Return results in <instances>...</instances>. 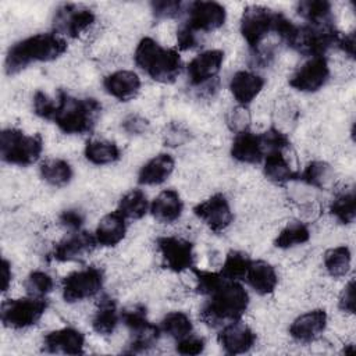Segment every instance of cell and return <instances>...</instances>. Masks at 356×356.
Wrapping results in <instances>:
<instances>
[{
	"label": "cell",
	"mask_w": 356,
	"mask_h": 356,
	"mask_svg": "<svg viewBox=\"0 0 356 356\" xmlns=\"http://www.w3.org/2000/svg\"><path fill=\"white\" fill-rule=\"evenodd\" d=\"M65 50V39L56 32L36 33L14 43L8 49L4 60V70L8 75H14L32 63L53 61L63 56Z\"/></svg>",
	"instance_id": "obj_1"
},
{
	"label": "cell",
	"mask_w": 356,
	"mask_h": 356,
	"mask_svg": "<svg viewBox=\"0 0 356 356\" xmlns=\"http://www.w3.org/2000/svg\"><path fill=\"white\" fill-rule=\"evenodd\" d=\"M209 296L200 318L211 327L241 320L249 306V293L238 281L224 280Z\"/></svg>",
	"instance_id": "obj_2"
},
{
	"label": "cell",
	"mask_w": 356,
	"mask_h": 356,
	"mask_svg": "<svg viewBox=\"0 0 356 356\" xmlns=\"http://www.w3.org/2000/svg\"><path fill=\"white\" fill-rule=\"evenodd\" d=\"M135 64L153 81L172 83L182 70V60L175 49H164L154 39H140L134 54Z\"/></svg>",
	"instance_id": "obj_3"
},
{
	"label": "cell",
	"mask_w": 356,
	"mask_h": 356,
	"mask_svg": "<svg viewBox=\"0 0 356 356\" xmlns=\"http://www.w3.org/2000/svg\"><path fill=\"white\" fill-rule=\"evenodd\" d=\"M100 110L102 106L96 99H78L64 90H58L53 121L64 134L81 135L92 131Z\"/></svg>",
	"instance_id": "obj_4"
},
{
	"label": "cell",
	"mask_w": 356,
	"mask_h": 356,
	"mask_svg": "<svg viewBox=\"0 0 356 356\" xmlns=\"http://www.w3.org/2000/svg\"><path fill=\"white\" fill-rule=\"evenodd\" d=\"M43 150L42 136L26 135L18 128H6L0 134V156L15 165H29L39 160Z\"/></svg>",
	"instance_id": "obj_5"
},
{
	"label": "cell",
	"mask_w": 356,
	"mask_h": 356,
	"mask_svg": "<svg viewBox=\"0 0 356 356\" xmlns=\"http://www.w3.org/2000/svg\"><path fill=\"white\" fill-rule=\"evenodd\" d=\"M339 32L334 24L327 25H305L298 26L296 33L291 42V47L309 57L324 56L327 50L337 46Z\"/></svg>",
	"instance_id": "obj_6"
},
{
	"label": "cell",
	"mask_w": 356,
	"mask_h": 356,
	"mask_svg": "<svg viewBox=\"0 0 356 356\" xmlns=\"http://www.w3.org/2000/svg\"><path fill=\"white\" fill-rule=\"evenodd\" d=\"M47 309L44 298L7 299L1 305V321L6 327L22 330L36 324Z\"/></svg>",
	"instance_id": "obj_7"
},
{
	"label": "cell",
	"mask_w": 356,
	"mask_h": 356,
	"mask_svg": "<svg viewBox=\"0 0 356 356\" xmlns=\"http://www.w3.org/2000/svg\"><path fill=\"white\" fill-rule=\"evenodd\" d=\"M275 11L263 6H248L241 17V33L252 51L260 49L261 42L273 32Z\"/></svg>",
	"instance_id": "obj_8"
},
{
	"label": "cell",
	"mask_w": 356,
	"mask_h": 356,
	"mask_svg": "<svg viewBox=\"0 0 356 356\" xmlns=\"http://www.w3.org/2000/svg\"><path fill=\"white\" fill-rule=\"evenodd\" d=\"M103 273L97 267L72 271L63 280V298L68 303L95 296L103 286Z\"/></svg>",
	"instance_id": "obj_9"
},
{
	"label": "cell",
	"mask_w": 356,
	"mask_h": 356,
	"mask_svg": "<svg viewBox=\"0 0 356 356\" xmlns=\"http://www.w3.org/2000/svg\"><path fill=\"white\" fill-rule=\"evenodd\" d=\"M93 22L95 14L92 13V10L76 4L60 6L53 17L54 32L60 36L68 38H76Z\"/></svg>",
	"instance_id": "obj_10"
},
{
	"label": "cell",
	"mask_w": 356,
	"mask_h": 356,
	"mask_svg": "<svg viewBox=\"0 0 356 356\" xmlns=\"http://www.w3.org/2000/svg\"><path fill=\"white\" fill-rule=\"evenodd\" d=\"M157 249L161 256L163 266L174 273H182L193 267V245L192 242L178 236H160Z\"/></svg>",
	"instance_id": "obj_11"
},
{
	"label": "cell",
	"mask_w": 356,
	"mask_h": 356,
	"mask_svg": "<svg viewBox=\"0 0 356 356\" xmlns=\"http://www.w3.org/2000/svg\"><path fill=\"white\" fill-rule=\"evenodd\" d=\"M186 25L193 32H211L221 28L227 18V11L217 1H193L186 10Z\"/></svg>",
	"instance_id": "obj_12"
},
{
	"label": "cell",
	"mask_w": 356,
	"mask_h": 356,
	"mask_svg": "<svg viewBox=\"0 0 356 356\" xmlns=\"http://www.w3.org/2000/svg\"><path fill=\"white\" fill-rule=\"evenodd\" d=\"M330 78L328 61L324 56L310 57L291 76L289 85L299 92H316L321 89Z\"/></svg>",
	"instance_id": "obj_13"
},
{
	"label": "cell",
	"mask_w": 356,
	"mask_h": 356,
	"mask_svg": "<svg viewBox=\"0 0 356 356\" xmlns=\"http://www.w3.org/2000/svg\"><path fill=\"white\" fill-rule=\"evenodd\" d=\"M195 216L213 232L224 231L234 218L231 206L222 193H216L193 207Z\"/></svg>",
	"instance_id": "obj_14"
},
{
	"label": "cell",
	"mask_w": 356,
	"mask_h": 356,
	"mask_svg": "<svg viewBox=\"0 0 356 356\" xmlns=\"http://www.w3.org/2000/svg\"><path fill=\"white\" fill-rule=\"evenodd\" d=\"M97 245L96 236L88 231H74L60 241L51 250L50 256L56 261L78 260L89 254Z\"/></svg>",
	"instance_id": "obj_15"
},
{
	"label": "cell",
	"mask_w": 356,
	"mask_h": 356,
	"mask_svg": "<svg viewBox=\"0 0 356 356\" xmlns=\"http://www.w3.org/2000/svg\"><path fill=\"white\" fill-rule=\"evenodd\" d=\"M218 342L225 353L241 355L249 352L254 346L256 334L248 324L235 320L222 327L218 334Z\"/></svg>",
	"instance_id": "obj_16"
},
{
	"label": "cell",
	"mask_w": 356,
	"mask_h": 356,
	"mask_svg": "<svg viewBox=\"0 0 356 356\" xmlns=\"http://www.w3.org/2000/svg\"><path fill=\"white\" fill-rule=\"evenodd\" d=\"M327 312L324 309H313L298 316L289 325L291 337L300 343L316 341L327 327Z\"/></svg>",
	"instance_id": "obj_17"
},
{
	"label": "cell",
	"mask_w": 356,
	"mask_h": 356,
	"mask_svg": "<svg viewBox=\"0 0 356 356\" xmlns=\"http://www.w3.org/2000/svg\"><path fill=\"white\" fill-rule=\"evenodd\" d=\"M224 61V51L211 49L202 51L186 67L189 82L195 86H200L213 79L221 70Z\"/></svg>",
	"instance_id": "obj_18"
},
{
	"label": "cell",
	"mask_w": 356,
	"mask_h": 356,
	"mask_svg": "<svg viewBox=\"0 0 356 356\" xmlns=\"http://www.w3.org/2000/svg\"><path fill=\"white\" fill-rule=\"evenodd\" d=\"M85 346L83 334L72 327L54 330L44 335L43 349L49 353L82 355Z\"/></svg>",
	"instance_id": "obj_19"
},
{
	"label": "cell",
	"mask_w": 356,
	"mask_h": 356,
	"mask_svg": "<svg viewBox=\"0 0 356 356\" xmlns=\"http://www.w3.org/2000/svg\"><path fill=\"white\" fill-rule=\"evenodd\" d=\"M104 90L120 102H129L140 90V78L131 70H118L103 79Z\"/></svg>",
	"instance_id": "obj_20"
},
{
	"label": "cell",
	"mask_w": 356,
	"mask_h": 356,
	"mask_svg": "<svg viewBox=\"0 0 356 356\" xmlns=\"http://www.w3.org/2000/svg\"><path fill=\"white\" fill-rule=\"evenodd\" d=\"M231 156L246 164H254L264 159V152L259 135L250 132L249 129L235 134L231 143Z\"/></svg>",
	"instance_id": "obj_21"
},
{
	"label": "cell",
	"mask_w": 356,
	"mask_h": 356,
	"mask_svg": "<svg viewBox=\"0 0 356 356\" xmlns=\"http://www.w3.org/2000/svg\"><path fill=\"white\" fill-rule=\"evenodd\" d=\"M184 210V202L175 189L161 191L150 203L152 216L163 224L177 221Z\"/></svg>",
	"instance_id": "obj_22"
},
{
	"label": "cell",
	"mask_w": 356,
	"mask_h": 356,
	"mask_svg": "<svg viewBox=\"0 0 356 356\" xmlns=\"http://www.w3.org/2000/svg\"><path fill=\"white\" fill-rule=\"evenodd\" d=\"M264 79L250 71H236L229 81V90L241 106H248L263 89Z\"/></svg>",
	"instance_id": "obj_23"
},
{
	"label": "cell",
	"mask_w": 356,
	"mask_h": 356,
	"mask_svg": "<svg viewBox=\"0 0 356 356\" xmlns=\"http://www.w3.org/2000/svg\"><path fill=\"white\" fill-rule=\"evenodd\" d=\"M175 161L168 153H159L147 160L138 172V182L140 185H160L174 171Z\"/></svg>",
	"instance_id": "obj_24"
},
{
	"label": "cell",
	"mask_w": 356,
	"mask_h": 356,
	"mask_svg": "<svg viewBox=\"0 0 356 356\" xmlns=\"http://www.w3.org/2000/svg\"><path fill=\"white\" fill-rule=\"evenodd\" d=\"M245 280L259 295L271 293L278 284V275L275 268L264 260H252L246 271Z\"/></svg>",
	"instance_id": "obj_25"
},
{
	"label": "cell",
	"mask_w": 356,
	"mask_h": 356,
	"mask_svg": "<svg viewBox=\"0 0 356 356\" xmlns=\"http://www.w3.org/2000/svg\"><path fill=\"white\" fill-rule=\"evenodd\" d=\"M125 217L120 211H111L99 221L95 236L102 246H115L120 243L127 232Z\"/></svg>",
	"instance_id": "obj_26"
},
{
	"label": "cell",
	"mask_w": 356,
	"mask_h": 356,
	"mask_svg": "<svg viewBox=\"0 0 356 356\" xmlns=\"http://www.w3.org/2000/svg\"><path fill=\"white\" fill-rule=\"evenodd\" d=\"M118 321L120 314L115 300L110 296H103L93 314L92 328L100 335H110L114 332Z\"/></svg>",
	"instance_id": "obj_27"
},
{
	"label": "cell",
	"mask_w": 356,
	"mask_h": 356,
	"mask_svg": "<svg viewBox=\"0 0 356 356\" xmlns=\"http://www.w3.org/2000/svg\"><path fill=\"white\" fill-rule=\"evenodd\" d=\"M264 175L274 184L282 185L298 178L296 171L291 167L284 152H270L264 156Z\"/></svg>",
	"instance_id": "obj_28"
},
{
	"label": "cell",
	"mask_w": 356,
	"mask_h": 356,
	"mask_svg": "<svg viewBox=\"0 0 356 356\" xmlns=\"http://www.w3.org/2000/svg\"><path fill=\"white\" fill-rule=\"evenodd\" d=\"M85 157L96 165H106L117 161L121 156L118 146L106 139H89L85 145Z\"/></svg>",
	"instance_id": "obj_29"
},
{
	"label": "cell",
	"mask_w": 356,
	"mask_h": 356,
	"mask_svg": "<svg viewBox=\"0 0 356 356\" xmlns=\"http://www.w3.org/2000/svg\"><path fill=\"white\" fill-rule=\"evenodd\" d=\"M40 177L51 186H65L72 179L71 164L63 159H47L39 167Z\"/></svg>",
	"instance_id": "obj_30"
},
{
	"label": "cell",
	"mask_w": 356,
	"mask_h": 356,
	"mask_svg": "<svg viewBox=\"0 0 356 356\" xmlns=\"http://www.w3.org/2000/svg\"><path fill=\"white\" fill-rule=\"evenodd\" d=\"M298 14L310 25L332 24L331 3L327 0H303L296 4Z\"/></svg>",
	"instance_id": "obj_31"
},
{
	"label": "cell",
	"mask_w": 356,
	"mask_h": 356,
	"mask_svg": "<svg viewBox=\"0 0 356 356\" xmlns=\"http://www.w3.org/2000/svg\"><path fill=\"white\" fill-rule=\"evenodd\" d=\"M299 178L310 186H314L318 189H327L334 184L335 172H334V168L328 163L316 160V161L309 163L305 167V170Z\"/></svg>",
	"instance_id": "obj_32"
},
{
	"label": "cell",
	"mask_w": 356,
	"mask_h": 356,
	"mask_svg": "<svg viewBox=\"0 0 356 356\" xmlns=\"http://www.w3.org/2000/svg\"><path fill=\"white\" fill-rule=\"evenodd\" d=\"M149 209L150 204L145 192L140 189H131L120 199L117 211H120L125 218L139 220L147 213Z\"/></svg>",
	"instance_id": "obj_33"
},
{
	"label": "cell",
	"mask_w": 356,
	"mask_h": 356,
	"mask_svg": "<svg viewBox=\"0 0 356 356\" xmlns=\"http://www.w3.org/2000/svg\"><path fill=\"white\" fill-rule=\"evenodd\" d=\"M323 260L327 273L334 278H339L348 274L352 263V253L348 246L339 245L328 249L324 253Z\"/></svg>",
	"instance_id": "obj_34"
},
{
	"label": "cell",
	"mask_w": 356,
	"mask_h": 356,
	"mask_svg": "<svg viewBox=\"0 0 356 356\" xmlns=\"http://www.w3.org/2000/svg\"><path fill=\"white\" fill-rule=\"evenodd\" d=\"M310 239V231L306 224L300 221L288 222L277 235L274 245L280 249H289L302 243H306Z\"/></svg>",
	"instance_id": "obj_35"
},
{
	"label": "cell",
	"mask_w": 356,
	"mask_h": 356,
	"mask_svg": "<svg viewBox=\"0 0 356 356\" xmlns=\"http://www.w3.org/2000/svg\"><path fill=\"white\" fill-rule=\"evenodd\" d=\"M250 261L252 259L246 253L239 250H231L222 263L220 274L225 280H231V281L245 280Z\"/></svg>",
	"instance_id": "obj_36"
},
{
	"label": "cell",
	"mask_w": 356,
	"mask_h": 356,
	"mask_svg": "<svg viewBox=\"0 0 356 356\" xmlns=\"http://www.w3.org/2000/svg\"><path fill=\"white\" fill-rule=\"evenodd\" d=\"M131 335H132V338H131L125 352L140 353V352L149 350L150 348H153L157 343V341L160 338V328L149 321L146 325L140 327L139 330L132 331Z\"/></svg>",
	"instance_id": "obj_37"
},
{
	"label": "cell",
	"mask_w": 356,
	"mask_h": 356,
	"mask_svg": "<svg viewBox=\"0 0 356 356\" xmlns=\"http://www.w3.org/2000/svg\"><path fill=\"white\" fill-rule=\"evenodd\" d=\"M161 330L174 339H182L192 334L193 324L184 312H171L161 320Z\"/></svg>",
	"instance_id": "obj_38"
},
{
	"label": "cell",
	"mask_w": 356,
	"mask_h": 356,
	"mask_svg": "<svg viewBox=\"0 0 356 356\" xmlns=\"http://www.w3.org/2000/svg\"><path fill=\"white\" fill-rule=\"evenodd\" d=\"M330 213L341 222V224H350L355 221L356 217V196L353 191L343 192L338 195L331 206Z\"/></svg>",
	"instance_id": "obj_39"
},
{
	"label": "cell",
	"mask_w": 356,
	"mask_h": 356,
	"mask_svg": "<svg viewBox=\"0 0 356 356\" xmlns=\"http://www.w3.org/2000/svg\"><path fill=\"white\" fill-rule=\"evenodd\" d=\"M25 291L28 292L29 296H35V298H44L47 293H50L53 291L54 286V281L53 278L40 270L32 271L25 282H24Z\"/></svg>",
	"instance_id": "obj_40"
},
{
	"label": "cell",
	"mask_w": 356,
	"mask_h": 356,
	"mask_svg": "<svg viewBox=\"0 0 356 356\" xmlns=\"http://www.w3.org/2000/svg\"><path fill=\"white\" fill-rule=\"evenodd\" d=\"M264 156L270 152H284L289 146V139L285 134L278 131L277 128H270L259 135Z\"/></svg>",
	"instance_id": "obj_41"
},
{
	"label": "cell",
	"mask_w": 356,
	"mask_h": 356,
	"mask_svg": "<svg viewBox=\"0 0 356 356\" xmlns=\"http://www.w3.org/2000/svg\"><path fill=\"white\" fill-rule=\"evenodd\" d=\"M33 111L36 115L44 120H51L54 118L56 108H57V100L51 99L47 93L42 90H36L33 95Z\"/></svg>",
	"instance_id": "obj_42"
},
{
	"label": "cell",
	"mask_w": 356,
	"mask_h": 356,
	"mask_svg": "<svg viewBox=\"0 0 356 356\" xmlns=\"http://www.w3.org/2000/svg\"><path fill=\"white\" fill-rule=\"evenodd\" d=\"M225 121L228 128L238 134L241 131H246L249 129V124H250V113L246 108V106H236L234 108H231L227 115H225Z\"/></svg>",
	"instance_id": "obj_43"
},
{
	"label": "cell",
	"mask_w": 356,
	"mask_h": 356,
	"mask_svg": "<svg viewBox=\"0 0 356 356\" xmlns=\"http://www.w3.org/2000/svg\"><path fill=\"white\" fill-rule=\"evenodd\" d=\"M196 291L202 295H210L225 278L220 273L195 270Z\"/></svg>",
	"instance_id": "obj_44"
},
{
	"label": "cell",
	"mask_w": 356,
	"mask_h": 356,
	"mask_svg": "<svg viewBox=\"0 0 356 356\" xmlns=\"http://www.w3.org/2000/svg\"><path fill=\"white\" fill-rule=\"evenodd\" d=\"M152 13L157 19L175 18L184 11V3L177 0H160L152 1Z\"/></svg>",
	"instance_id": "obj_45"
},
{
	"label": "cell",
	"mask_w": 356,
	"mask_h": 356,
	"mask_svg": "<svg viewBox=\"0 0 356 356\" xmlns=\"http://www.w3.org/2000/svg\"><path fill=\"white\" fill-rule=\"evenodd\" d=\"M121 318L131 332L135 330H139L140 327L149 323L146 316V307L142 305H135V306H131L129 309H125L121 313Z\"/></svg>",
	"instance_id": "obj_46"
},
{
	"label": "cell",
	"mask_w": 356,
	"mask_h": 356,
	"mask_svg": "<svg viewBox=\"0 0 356 356\" xmlns=\"http://www.w3.org/2000/svg\"><path fill=\"white\" fill-rule=\"evenodd\" d=\"M189 139H191L189 131L177 122H171L168 127H165L163 132V140L165 146H171V147L181 146L186 143Z\"/></svg>",
	"instance_id": "obj_47"
},
{
	"label": "cell",
	"mask_w": 356,
	"mask_h": 356,
	"mask_svg": "<svg viewBox=\"0 0 356 356\" xmlns=\"http://www.w3.org/2000/svg\"><path fill=\"white\" fill-rule=\"evenodd\" d=\"M204 339L192 334L177 341V352L181 355H199L204 350Z\"/></svg>",
	"instance_id": "obj_48"
},
{
	"label": "cell",
	"mask_w": 356,
	"mask_h": 356,
	"mask_svg": "<svg viewBox=\"0 0 356 356\" xmlns=\"http://www.w3.org/2000/svg\"><path fill=\"white\" fill-rule=\"evenodd\" d=\"M121 127L131 135H142L149 129V121L139 114H129L124 118Z\"/></svg>",
	"instance_id": "obj_49"
},
{
	"label": "cell",
	"mask_w": 356,
	"mask_h": 356,
	"mask_svg": "<svg viewBox=\"0 0 356 356\" xmlns=\"http://www.w3.org/2000/svg\"><path fill=\"white\" fill-rule=\"evenodd\" d=\"M58 221L63 227H65L70 231H79L85 221V216L78 209H68L60 214Z\"/></svg>",
	"instance_id": "obj_50"
},
{
	"label": "cell",
	"mask_w": 356,
	"mask_h": 356,
	"mask_svg": "<svg viewBox=\"0 0 356 356\" xmlns=\"http://www.w3.org/2000/svg\"><path fill=\"white\" fill-rule=\"evenodd\" d=\"M338 306L345 313H355V280L350 278L348 284L343 286L339 299Z\"/></svg>",
	"instance_id": "obj_51"
},
{
	"label": "cell",
	"mask_w": 356,
	"mask_h": 356,
	"mask_svg": "<svg viewBox=\"0 0 356 356\" xmlns=\"http://www.w3.org/2000/svg\"><path fill=\"white\" fill-rule=\"evenodd\" d=\"M177 43L181 50H191L199 44L197 33L182 24L177 31Z\"/></svg>",
	"instance_id": "obj_52"
},
{
	"label": "cell",
	"mask_w": 356,
	"mask_h": 356,
	"mask_svg": "<svg viewBox=\"0 0 356 356\" xmlns=\"http://www.w3.org/2000/svg\"><path fill=\"white\" fill-rule=\"evenodd\" d=\"M337 46L345 53L348 54L350 58L355 57V33L350 32L348 35H339L338 43Z\"/></svg>",
	"instance_id": "obj_53"
},
{
	"label": "cell",
	"mask_w": 356,
	"mask_h": 356,
	"mask_svg": "<svg viewBox=\"0 0 356 356\" xmlns=\"http://www.w3.org/2000/svg\"><path fill=\"white\" fill-rule=\"evenodd\" d=\"M13 273H11V264L8 260L3 259L1 261V291L6 292L11 284Z\"/></svg>",
	"instance_id": "obj_54"
}]
</instances>
